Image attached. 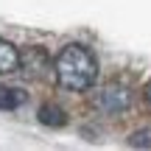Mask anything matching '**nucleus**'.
I'll return each instance as SVG.
<instances>
[{"label":"nucleus","instance_id":"nucleus-1","mask_svg":"<svg viewBox=\"0 0 151 151\" xmlns=\"http://www.w3.org/2000/svg\"><path fill=\"white\" fill-rule=\"evenodd\" d=\"M56 78L70 92H87L98 81V59L84 45H65L53 59Z\"/></svg>","mask_w":151,"mask_h":151},{"label":"nucleus","instance_id":"nucleus-2","mask_svg":"<svg viewBox=\"0 0 151 151\" xmlns=\"http://www.w3.org/2000/svg\"><path fill=\"white\" fill-rule=\"evenodd\" d=\"M98 106L104 112H109V115H123L132 106V90L118 84V81H112V84H106L98 92Z\"/></svg>","mask_w":151,"mask_h":151},{"label":"nucleus","instance_id":"nucleus-3","mask_svg":"<svg viewBox=\"0 0 151 151\" xmlns=\"http://www.w3.org/2000/svg\"><path fill=\"white\" fill-rule=\"evenodd\" d=\"M20 70L28 78H39L48 73V53L42 48H25L20 53Z\"/></svg>","mask_w":151,"mask_h":151},{"label":"nucleus","instance_id":"nucleus-4","mask_svg":"<svg viewBox=\"0 0 151 151\" xmlns=\"http://www.w3.org/2000/svg\"><path fill=\"white\" fill-rule=\"evenodd\" d=\"M25 101H28V92L25 90L11 87V84H0V109L11 112V109H20Z\"/></svg>","mask_w":151,"mask_h":151},{"label":"nucleus","instance_id":"nucleus-5","mask_svg":"<svg viewBox=\"0 0 151 151\" xmlns=\"http://www.w3.org/2000/svg\"><path fill=\"white\" fill-rule=\"evenodd\" d=\"M17 67H20V50H17L11 42L0 39V76L17 73Z\"/></svg>","mask_w":151,"mask_h":151},{"label":"nucleus","instance_id":"nucleus-6","mask_svg":"<svg viewBox=\"0 0 151 151\" xmlns=\"http://www.w3.org/2000/svg\"><path fill=\"white\" fill-rule=\"evenodd\" d=\"M39 123L50 126V129H59V126L67 123V112L59 104H42L39 106Z\"/></svg>","mask_w":151,"mask_h":151},{"label":"nucleus","instance_id":"nucleus-7","mask_svg":"<svg viewBox=\"0 0 151 151\" xmlns=\"http://www.w3.org/2000/svg\"><path fill=\"white\" fill-rule=\"evenodd\" d=\"M129 146L132 148H151V129H137L129 134Z\"/></svg>","mask_w":151,"mask_h":151},{"label":"nucleus","instance_id":"nucleus-8","mask_svg":"<svg viewBox=\"0 0 151 151\" xmlns=\"http://www.w3.org/2000/svg\"><path fill=\"white\" fill-rule=\"evenodd\" d=\"M143 95H146V101L151 104V81H148V84H146V90H143Z\"/></svg>","mask_w":151,"mask_h":151}]
</instances>
